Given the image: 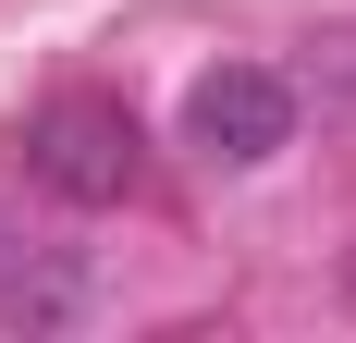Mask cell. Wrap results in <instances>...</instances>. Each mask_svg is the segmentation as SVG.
Listing matches in <instances>:
<instances>
[{
  "label": "cell",
  "instance_id": "7a4b0ae2",
  "mask_svg": "<svg viewBox=\"0 0 356 343\" xmlns=\"http://www.w3.org/2000/svg\"><path fill=\"white\" fill-rule=\"evenodd\" d=\"M184 147L209 172H258L295 147V74L270 62H209L197 86H184Z\"/></svg>",
  "mask_w": 356,
  "mask_h": 343
},
{
  "label": "cell",
  "instance_id": "6da1fadb",
  "mask_svg": "<svg viewBox=\"0 0 356 343\" xmlns=\"http://www.w3.org/2000/svg\"><path fill=\"white\" fill-rule=\"evenodd\" d=\"M25 172H37V196H62V208H123L147 184V135H136L123 99H49L25 123Z\"/></svg>",
  "mask_w": 356,
  "mask_h": 343
},
{
  "label": "cell",
  "instance_id": "3957f363",
  "mask_svg": "<svg viewBox=\"0 0 356 343\" xmlns=\"http://www.w3.org/2000/svg\"><path fill=\"white\" fill-rule=\"evenodd\" d=\"M74 307H86L74 270H13V282H0V319H13V331H62Z\"/></svg>",
  "mask_w": 356,
  "mask_h": 343
},
{
  "label": "cell",
  "instance_id": "277c9868",
  "mask_svg": "<svg viewBox=\"0 0 356 343\" xmlns=\"http://www.w3.org/2000/svg\"><path fill=\"white\" fill-rule=\"evenodd\" d=\"M344 282H356V258H344Z\"/></svg>",
  "mask_w": 356,
  "mask_h": 343
}]
</instances>
